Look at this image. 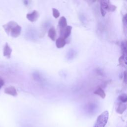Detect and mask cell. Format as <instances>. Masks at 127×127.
I'll return each instance as SVG.
<instances>
[{"label": "cell", "instance_id": "cell-18", "mask_svg": "<svg viewBox=\"0 0 127 127\" xmlns=\"http://www.w3.org/2000/svg\"><path fill=\"white\" fill-rule=\"evenodd\" d=\"M123 22L124 25V26L126 27V25L127 24V14H125L123 18Z\"/></svg>", "mask_w": 127, "mask_h": 127}, {"label": "cell", "instance_id": "cell-17", "mask_svg": "<svg viewBox=\"0 0 127 127\" xmlns=\"http://www.w3.org/2000/svg\"><path fill=\"white\" fill-rule=\"evenodd\" d=\"M116 8H117L116 6L110 3V4L109 6L108 9V12H113V11H115Z\"/></svg>", "mask_w": 127, "mask_h": 127}, {"label": "cell", "instance_id": "cell-11", "mask_svg": "<svg viewBox=\"0 0 127 127\" xmlns=\"http://www.w3.org/2000/svg\"><path fill=\"white\" fill-rule=\"evenodd\" d=\"M58 25L60 29L64 28L67 26V21L65 17L62 16L58 21Z\"/></svg>", "mask_w": 127, "mask_h": 127}, {"label": "cell", "instance_id": "cell-4", "mask_svg": "<svg viewBox=\"0 0 127 127\" xmlns=\"http://www.w3.org/2000/svg\"><path fill=\"white\" fill-rule=\"evenodd\" d=\"M40 14L39 12L37 10H34L31 13H27L26 14V18L30 22H34L37 20Z\"/></svg>", "mask_w": 127, "mask_h": 127}, {"label": "cell", "instance_id": "cell-13", "mask_svg": "<svg viewBox=\"0 0 127 127\" xmlns=\"http://www.w3.org/2000/svg\"><path fill=\"white\" fill-rule=\"evenodd\" d=\"M126 108H127V107L126 105L123 103H120L116 111L117 113L122 114L126 110Z\"/></svg>", "mask_w": 127, "mask_h": 127}, {"label": "cell", "instance_id": "cell-21", "mask_svg": "<svg viewBox=\"0 0 127 127\" xmlns=\"http://www.w3.org/2000/svg\"><path fill=\"white\" fill-rule=\"evenodd\" d=\"M86 0L88 2V3H92L93 2H94L95 1H96V0Z\"/></svg>", "mask_w": 127, "mask_h": 127}, {"label": "cell", "instance_id": "cell-1", "mask_svg": "<svg viewBox=\"0 0 127 127\" xmlns=\"http://www.w3.org/2000/svg\"><path fill=\"white\" fill-rule=\"evenodd\" d=\"M108 118V111H105L99 116H98L94 127H105L106 124L107 123Z\"/></svg>", "mask_w": 127, "mask_h": 127}, {"label": "cell", "instance_id": "cell-15", "mask_svg": "<svg viewBox=\"0 0 127 127\" xmlns=\"http://www.w3.org/2000/svg\"><path fill=\"white\" fill-rule=\"evenodd\" d=\"M119 99L123 103L126 102L127 101V96L125 94H122L119 97Z\"/></svg>", "mask_w": 127, "mask_h": 127}, {"label": "cell", "instance_id": "cell-2", "mask_svg": "<svg viewBox=\"0 0 127 127\" xmlns=\"http://www.w3.org/2000/svg\"><path fill=\"white\" fill-rule=\"evenodd\" d=\"M110 4V0H100V11L102 16H105Z\"/></svg>", "mask_w": 127, "mask_h": 127}, {"label": "cell", "instance_id": "cell-9", "mask_svg": "<svg viewBox=\"0 0 127 127\" xmlns=\"http://www.w3.org/2000/svg\"><path fill=\"white\" fill-rule=\"evenodd\" d=\"M66 40L63 38L60 37L56 41V45L58 48H62L66 44Z\"/></svg>", "mask_w": 127, "mask_h": 127}, {"label": "cell", "instance_id": "cell-10", "mask_svg": "<svg viewBox=\"0 0 127 127\" xmlns=\"http://www.w3.org/2000/svg\"><path fill=\"white\" fill-rule=\"evenodd\" d=\"M48 35L52 41H55L56 38V31L54 27H52L49 29L48 32Z\"/></svg>", "mask_w": 127, "mask_h": 127}, {"label": "cell", "instance_id": "cell-19", "mask_svg": "<svg viewBox=\"0 0 127 127\" xmlns=\"http://www.w3.org/2000/svg\"><path fill=\"white\" fill-rule=\"evenodd\" d=\"M4 85V81L0 78V89L2 87V86Z\"/></svg>", "mask_w": 127, "mask_h": 127}, {"label": "cell", "instance_id": "cell-20", "mask_svg": "<svg viewBox=\"0 0 127 127\" xmlns=\"http://www.w3.org/2000/svg\"><path fill=\"white\" fill-rule=\"evenodd\" d=\"M23 3L25 5H27L29 4V0H23Z\"/></svg>", "mask_w": 127, "mask_h": 127}, {"label": "cell", "instance_id": "cell-16", "mask_svg": "<svg viewBox=\"0 0 127 127\" xmlns=\"http://www.w3.org/2000/svg\"><path fill=\"white\" fill-rule=\"evenodd\" d=\"M121 48L123 51V54L125 55L127 52V48H126V42H122L121 44Z\"/></svg>", "mask_w": 127, "mask_h": 127}, {"label": "cell", "instance_id": "cell-7", "mask_svg": "<svg viewBox=\"0 0 127 127\" xmlns=\"http://www.w3.org/2000/svg\"><path fill=\"white\" fill-rule=\"evenodd\" d=\"M12 52V49L9 47L7 43H6L3 50V55L4 57L7 58H10L11 56V54Z\"/></svg>", "mask_w": 127, "mask_h": 127}, {"label": "cell", "instance_id": "cell-3", "mask_svg": "<svg viewBox=\"0 0 127 127\" xmlns=\"http://www.w3.org/2000/svg\"><path fill=\"white\" fill-rule=\"evenodd\" d=\"M71 30V26L68 25H67L64 28L60 29V37L63 38L64 39H66L70 35Z\"/></svg>", "mask_w": 127, "mask_h": 127}, {"label": "cell", "instance_id": "cell-12", "mask_svg": "<svg viewBox=\"0 0 127 127\" xmlns=\"http://www.w3.org/2000/svg\"><path fill=\"white\" fill-rule=\"evenodd\" d=\"M94 94L99 95L103 99H104L106 96V94H105V91L100 87H98V88L94 92Z\"/></svg>", "mask_w": 127, "mask_h": 127}, {"label": "cell", "instance_id": "cell-14", "mask_svg": "<svg viewBox=\"0 0 127 127\" xmlns=\"http://www.w3.org/2000/svg\"><path fill=\"white\" fill-rule=\"evenodd\" d=\"M52 11H53V15L55 18H58L60 16V13L57 9L53 8L52 9Z\"/></svg>", "mask_w": 127, "mask_h": 127}, {"label": "cell", "instance_id": "cell-8", "mask_svg": "<svg viewBox=\"0 0 127 127\" xmlns=\"http://www.w3.org/2000/svg\"><path fill=\"white\" fill-rule=\"evenodd\" d=\"M4 93L11 95L12 96H16L17 95V92L15 88L13 86H9L5 88L4 90Z\"/></svg>", "mask_w": 127, "mask_h": 127}, {"label": "cell", "instance_id": "cell-6", "mask_svg": "<svg viewBox=\"0 0 127 127\" xmlns=\"http://www.w3.org/2000/svg\"><path fill=\"white\" fill-rule=\"evenodd\" d=\"M17 23L14 21H11L9 22L8 23H7V24H5L4 25H3L2 26V27H3V29H4L5 32L7 34H9L10 32L11 29L15 26L17 24Z\"/></svg>", "mask_w": 127, "mask_h": 127}, {"label": "cell", "instance_id": "cell-5", "mask_svg": "<svg viewBox=\"0 0 127 127\" xmlns=\"http://www.w3.org/2000/svg\"><path fill=\"white\" fill-rule=\"evenodd\" d=\"M21 32V27L18 24L15 25L10 30V35L13 38H16L18 37Z\"/></svg>", "mask_w": 127, "mask_h": 127}]
</instances>
